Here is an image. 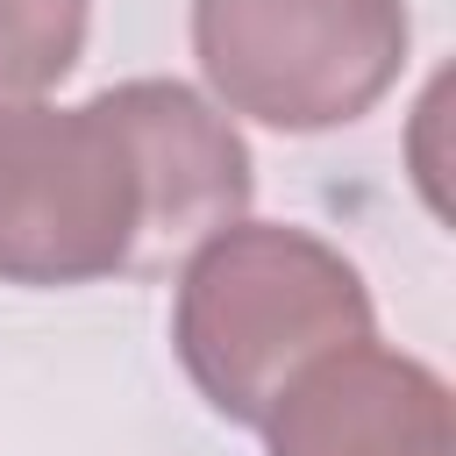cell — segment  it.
Masks as SVG:
<instances>
[{"label": "cell", "instance_id": "6da1fadb", "mask_svg": "<svg viewBox=\"0 0 456 456\" xmlns=\"http://www.w3.org/2000/svg\"><path fill=\"white\" fill-rule=\"evenodd\" d=\"M242 128L178 78H121L78 107L0 114V285H100L185 264L242 221Z\"/></svg>", "mask_w": 456, "mask_h": 456}, {"label": "cell", "instance_id": "7a4b0ae2", "mask_svg": "<svg viewBox=\"0 0 456 456\" xmlns=\"http://www.w3.org/2000/svg\"><path fill=\"white\" fill-rule=\"evenodd\" d=\"M370 328L378 306L363 271L314 228L242 214L178 264L171 349L192 392L235 428H264L299 370L370 342Z\"/></svg>", "mask_w": 456, "mask_h": 456}, {"label": "cell", "instance_id": "3957f363", "mask_svg": "<svg viewBox=\"0 0 456 456\" xmlns=\"http://www.w3.org/2000/svg\"><path fill=\"white\" fill-rule=\"evenodd\" d=\"M406 0H192V57L214 107L278 135L363 121L406 71Z\"/></svg>", "mask_w": 456, "mask_h": 456}, {"label": "cell", "instance_id": "277c9868", "mask_svg": "<svg viewBox=\"0 0 456 456\" xmlns=\"http://www.w3.org/2000/svg\"><path fill=\"white\" fill-rule=\"evenodd\" d=\"M256 435L264 456H456L449 378L378 335L299 370Z\"/></svg>", "mask_w": 456, "mask_h": 456}, {"label": "cell", "instance_id": "5b68a950", "mask_svg": "<svg viewBox=\"0 0 456 456\" xmlns=\"http://www.w3.org/2000/svg\"><path fill=\"white\" fill-rule=\"evenodd\" d=\"M86 0H0V114L36 107L78 71Z\"/></svg>", "mask_w": 456, "mask_h": 456}]
</instances>
